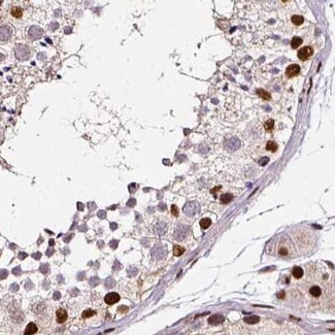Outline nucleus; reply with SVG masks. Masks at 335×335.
I'll use <instances>...</instances> for the list:
<instances>
[{
    "mask_svg": "<svg viewBox=\"0 0 335 335\" xmlns=\"http://www.w3.org/2000/svg\"><path fill=\"white\" fill-rule=\"evenodd\" d=\"M292 244L287 238H280V244L276 246V253L280 257H289L292 253Z\"/></svg>",
    "mask_w": 335,
    "mask_h": 335,
    "instance_id": "obj_1",
    "label": "nucleus"
},
{
    "mask_svg": "<svg viewBox=\"0 0 335 335\" xmlns=\"http://www.w3.org/2000/svg\"><path fill=\"white\" fill-rule=\"evenodd\" d=\"M199 211H200V205L199 203L195 202V201L188 202L187 204L184 206V213H185V215H188V217H194V215H197Z\"/></svg>",
    "mask_w": 335,
    "mask_h": 335,
    "instance_id": "obj_2",
    "label": "nucleus"
},
{
    "mask_svg": "<svg viewBox=\"0 0 335 335\" xmlns=\"http://www.w3.org/2000/svg\"><path fill=\"white\" fill-rule=\"evenodd\" d=\"M14 55L19 60H27L30 57V49L27 45H18L14 49Z\"/></svg>",
    "mask_w": 335,
    "mask_h": 335,
    "instance_id": "obj_3",
    "label": "nucleus"
},
{
    "mask_svg": "<svg viewBox=\"0 0 335 335\" xmlns=\"http://www.w3.org/2000/svg\"><path fill=\"white\" fill-rule=\"evenodd\" d=\"M190 231V228L186 225H179L177 227L174 231V239L177 240V241H181V240L185 239L188 236Z\"/></svg>",
    "mask_w": 335,
    "mask_h": 335,
    "instance_id": "obj_4",
    "label": "nucleus"
},
{
    "mask_svg": "<svg viewBox=\"0 0 335 335\" xmlns=\"http://www.w3.org/2000/svg\"><path fill=\"white\" fill-rule=\"evenodd\" d=\"M43 30L38 26H31L28 31V37L31 40H38L43 37Z\"/></svg>",
    "mask_w": 335,
    "mask_h": 335,
    "instance_id": "obj_5",
    "label": "nucleus"
},
{
    "mask_svg": "<svg viewBox=\"0 0 335 335\" xmlns=\"http://www.w3.org/2000/svg\"><path fill=\"white\" fill-rule=\"evenodd\" d=\"M313 55V49L311 47H303L298 51V58L301 61H306Z\"/></svg>",
    "mask_w": 335,
    "mask_h": 335,
    "instance_id": "obj_6",
    "label": "nucleus"
},
{
    "mask_svg": "<svg viewBox=\"0 0 335 335\" xmlns=\"http://www.w3.org/2000/svg\"><path fill=\"white\" fill-rule=\"evenodd\" d=\"M12 35V29L7 25L0 26V41H7Z\"/></svg>",
    "mask_w": 335,
    "mask_h": 335,
    "instance_id": "obj_7",
    "label": "nucleus"
},
{
    "mask_svg": "<svg viewBox=\"0 0 335 335\" xmlns=\"http://www.w3.org/2000/svg\"><path fill=\"white\" fill-rule=\"evenodd\" d=\"M166 253H167L166 249H165V246H156L152 251L153 257H154L155 259H157V260L162 259L163 257L166 255Z\"/></svg>",
    "mask_w": 335,
    "mask_h": 335,
    "instance_id": "obj_8",
    "label": "nucleus"
},
{
    "mask_svg": "<svg viewBox=\"0 0 335 335\" xmlns=\"http://www.w3.org/2000/svg\"><path fill=\"white\" fill-rule=\"evenodd\" d=\"M119 300H120V296H119L118 293H115V292L108 293V294L105 296V298H104L105 303L106 304H110V305L115 304V303H117Z\"/></svg>",
    "mask_w": 335,
    "mask_h": 335,
    "instance_id": "obj_9",
    "label": "nucleus"
},
{
    "mask_svg": "<svg viewBox=\"0 0 335 335\" xmlns=\"http://www.w3.org/2000/svg\"><path fill=\"white\" fill-rule=\"evenodd\" d=\"M299 71H300V67H299V65H297V64H292V65H290L288 68L286 69V74H287V76H289V77H294L298 74Z\"/></svg>",
    "mask_w": 335,
    "mask_h": 335,
    "instance_id": "obj_10",
    "label": "nucleus"
},
{
    "mask_svg": "<svg viewBox=\"0 0 335 335\" xmlns=\"http://www.w3.org/2000/svg\"><path fill=\"white\" fill-rule=\"evenodd\" d=\"M224 320H225L224 316H222V315H213V316H210V317H209L208 323L210 324V325H220V324L223 323Z\"/></svg>",
    "mask_w": 335,
    "mask_h": 335,
    "instance_id": "obj_11",
    "label": "nucleus"
},
{
    "mask_svg": "<svg viewBox=\"0 0 335 335\" xmlns=\"http://www.w3.org/2000/svg\"><path fill=\"white\" fill-rule=\"evenodd\" d=\"M56 317H57V322L61 324V323H64V322L66 321L68 316H67V313H66L65 309L59 308L57 311V313H56Z\"/></svg>",
    "mask_w": 335,
    "mask_h": 335,
    "instance_id": "obj_12",
    "label": "nucleus"
},
{
    "mask_svg": "<svg viewBox=\"0 0 335 335\" xmlns=\"http://www.w3.org/2000/svg\"><path fill=\"white\" fill-rule=\"evenodd\" d=\"M37 332V327L34 323H30L27 325L26 329H25L24 335H33Z\"/></svg>",
    "mask_w": 335,
    "mask_h": 335,
    "instance_id": "obj_13",
    "label": "nucleus"
},
{
    "mask_svg": "<svg viewBox=\"0 0 335 335\" xmlns=\"http://www.w3.org/2000/svg\"><path fill=\"white\" fill-rule=\"evenodd\" d=\"M10 14H12L14 18L16 19H20L22 18L23 16V9L19 6H14V7L10 9Z\"/></svg>",
    "mask_w": 335,
    "mask_h": 335,
    "instance_id": "obj_14",
    "label": "nucleus"
},
{
    "mask_svg": "<svg viewBox=\"0 0 335 335\" xmlns=\"http://www.w3.org/2000/svg\"><path fill=\"white\" fill-rule=\"evenodd\" d=\"M292 273L295 278H301L303 276V274H304V271H303V269L301 267L295 266L292 270Z\"/></svg>",
    "mask_w": 335,
    "mask_h": 335,
    "instance_id": "obj_15",
    "label": "nucleus"
},
{
    "mask_svg": "<svg viewBox=\"0 0 335 335\" xmlns=\"http://www.w3.org/2000/svg\"><path fill=\"white\" fill-rule=\"evenodd\" d=\"M166 230H167V227L166 225H165V223H163V222H159L156 225V232L158 234H160V235L164 234L165 232H166Z\"/></svg>",
    "mask_w": 335,
    "mask_h": 335,
    "instance_id": "obj_16",
    "label": "nucleus"
},
{
    "mask_svg": "<svg viewBox=\"0 0 335 335\" xmlns=\"http://www.w3.org/2000/svg\"><path fill=\"white\" fill-rule=\"evenodd\" d=\"M309 293H311V294L313 295V297H319V296H321V294H322V290H321V288H320V287L313 286V287H311V290H309Z\"/></svg>",
    "mask_w": 335,
    "mask_h": 335,
    "instance_id": "obj_17",
    "label": "nucleus"
},
{
    "mask_svg": "<svg viewBox=\"0 0 335 335\" xmlns=\"http://www.w3.org/2000/svg\"><path fill=\"white\" fill-rule=\"evenodd\" d=\"M292 22H293V24L296 25V26H300V25L302 24L303 22H304V19H303L302 16L296 14V16H293L292 17Z\"/></svg>",
    "mask_w": 335,
    "mask_h": 335,
    "instance_id": "obj_18",
    "label": "nucleus"
},
{
    "mask_svg": "<svg viewBox=\"0 0 335 335\" xmlns=\"http://www.w3.org/2000/svg\"><path fill=\"white\" fill-rule=\"evenodd\" d=\"M302 45V39L300 38V37H293L292 38V41H291V45H292L293 49H297L298 47H300V45Z\"/></svg>",
    "mask_w": 335,
    "mask_h": 335,
    "instance_id": "obj_19",
    "label": "nucleus"
},
{
    "mask_svg": "<svg viewBox=\"0 0 335 335\" xmlns=\"http://www.w3.org/2000/svg\"><path fill=\"white\" fill-rule=\"evenodd\" d=\"M199 224H200V227L202 228V229H207V228L211 225V220L208 219V218H203V219L200 221Z\"/></svg>",
    "mask_w": 335,
    "mask_h": 335,
    "instance_id": "obj_20",
    "label": "nucleus"
},
{
    "mask_svg": "<svg viewBox=\"0 0 335 335\" xmlns=\"http://www.w3.org/2000/svg\"><path fill=\"white\" fill-rule=\"evenodd\" d=\"M260 321V318L257 316H250V317L244 318V322L248 324H256Z\"/></svg>",
    "mask_w": 335,
    "mask_h": 335,
    "instance_id": "obj_21",
    "label": "nucleus"
},
{
    "mask_svg": "<svg viewBox=\"0 0 335 335\" xmlns=\"http://www.w3.org/2000/svg\"><path fill=\"white\" fill-rule=\"evenodd\" d=\"M184 253H185V249H184L183 246H174V248H173V255H174V256H177V257L182 256Z\"/></svg>",
    "mask_w": 335,
    "mask_h": 335,
    "instance_id": "obj_22",
    "label": "nucleus"
},
{
    "mask_svg": "<svg viewBox=\"0 0 335 335\" xmlns=\"http://www.w3.org/2000/svg\"><path fill=\"white\" fill-rule=\"evenodd\" d=\"M266 150L270 151V152H275L277 150V144L274 141H268L266 144Z\"/></svg>",
    "mask_w": 335,
    "mask_h": 335,
    "instance_id": "obj_23",
    "label": "nucleus"
},
{
    "mask_svg": "<svg viewBox=\"0 0 335 335\" xmlns=\"http://www.w3.org/2000/svg\"><path fill=\"white\" fill-rule=\"evenodd\" d=\"M273 126H274V121L271 120V119L267 120L266 122H265V124H264L265 129H266V131H268V132L272 131V129H273Z\"/></svg>",
    "mask_w": 335,
    "mask_h": 335,
    "instance_id": "obj_24",
    "label": "nucleus"
},
{
    "mask_svg": "<svg viewBox=\"0 0 335 335\" xmlns=\"http://www.w3.org/2000/svg\"><path fill=\"white\" fill-rule=\"evenodd\" d=\"M232 195L231 194H223V195H222V197H221V201H222V203H224V204H227V203H229L230 201L232 200Z\"/></svg>",
    "mask_w": 335,
    "mask_h": 335,
    "instance_id": "obj_25",
    "label": "nucleus"
},
{
    "mask_svg": "<svg viewBox=\"0 0 335 335\" xmlns=\"http://www.w3.org/2000/svg\"><path fill=\"white\" fill-rule=\"evenodd\" d=\"M257 93L259 94V95L261 96V97L263 98V99H265V100H270V94L268 93V92H266V91H264V90H258V91H257Z\"/></svg>",
    "mask_w": 335,
    "mask_h": 335,
    "instance_id": "obj_26",
    "label": "nucleus"
},
{
    "mask_svg": "<svg viewBox=\"0 0 335 335\" xmlns=\"http://www.w3.org/2000/svg\"><path fill=\"white\" fill-rule=\"evenodd\" d=\"M95 315V311H92V309H87V311H85L83 313V318H90V317H92V316H94Z\"/></svg>",
    "mask_w": 335,
    "mask_h": 335,
    "instance_id": "obj_27",
    "label": "nucleus"
},
{
    "mask_svg": "<svg viewBox=\"0 0 335 335\" xmlns=\"http://www.w3.org/2000/svg\"><path fill=\"white\" fill-rule=\"evenodd\" d=\"M171 213H172L174 217H179V208H177V205H172V206H171Z\"/></svg>",
    "mask_w": 335,
    "mask_h": 335,
    "instance_id": "obj_28",
    "label": "nucleus"
},
{
    "mask_svg": "<svg viewBox=\"0 0 335 335\" xmlns=\"http://www.w3.org/2000/svg\"><path fill=\"white\" fill-rule=\"evenodd\" d=\"M40 270H41V272H43V273H47V272L49 271V265L43 264V266L40 267Z\"/></svg>",
    "mask_w": 335,
    "mask_h": 335,
    "instance_id": "obj_29",
    "label": "nucleus"
},
{
    "mask_svg": "<svg viewBox=\"0 0 335 335\" xmlns=\"http://www.w3.org/2000/svg\"><path fill=\"white\" fill-rule=\"evenodd\" d=\"M7 276V271L6 270H0V278H5Z\"/></svg>",
    "mask_w": 335,
    "mask_h": 335,
    "instance_id": "obj_30",
    "label": "nucleus"
},
{
    "mask_svg": "<svg viewBox=\"0 0 335 335\" xmlns=\"http://www.w3.org/2000/svg\"><path fill=\"white\" fill-rule=\"evenodd\" d=\"M268 161H269V158H267V157H265V158L261 159V160L259 161V164H260V165H265V164H266V163L268 162Z\"/></svg>",
    "mask_w": 335,
    "mask_h": 335,
    "instance_id": "obj_31",
    "label": "nucleus"
},
{
    "mask_svg": "<svg viewBox=\"0 0 335 335\" xmlns=\"http://www.w3.org/2000/svg\"><path fill=\"white\" fill-rule=\"evenodd\" d=\"M58 27H59V24H58V23H53V24L50 26V29H51L52 31H55L56 29H58Z\"/></svg>",
    "mask_w": 335,
    "mask_h": 335,
    "instance_id": "obj_32",
    "label": "nucleus"
},
{
    "mask_svg": "<svg viewBox=\"0 0 335 335\" xmlns=\"http://www.w3.org/2000/svg\"><path fill=\"white\" fill-rule=\"evenodd\" d=\"M135 184H132V185L129 186V191L131 192V193H133V192H135V189H134V187H135Z\"/></svg>",
    "mask_w": 335,
    "mask_h": 335,
    "instance_id": "obj_33",
    "label": "nucleus"
},
{
    "mask_svg": "<svg viewBox=\"0 0 335 335\" xmlns=\"http://www.w3.org/2000/svg\"><path fill=\"white\" fill-rule=\"evenodd\" d=\"M134 204H135V200L134 199H131L128 201V205L129 206H134Z\"/></svg>",
    "mask_w": 335,
    "mask_h": 335,
    "instance_id": "obj_34",
    "label": "nucleus"
},
{
    "mask_svg": "<svg viewBox=\"0 0 335 335\" xmlns=\"http://www.w3.org/2000/svg\"><path fill=\"white\" fill-rule=\"evenodd\" d=\"M127 311H128V308H127L126 306H121L120 308H119V311H125V313H126Z\"/></svg>",
    "mask_w": 335,
    "mask_h": 335,
    "instance_id": "obj_35",
    "label": "nucleus"
},
{
    "mask_svg": "<svg viewBox=\"0 0 335 335\" xmlns=\"http://www.w3.org/2000/svg\"><path fill=\"white\" fill-rule=\"evenodd\" d=\"M59 298H60V293H58V292L54 293V299L57 300V299H59Z\"/></svg>",
    "mask_w": 335,
    "mask_h": 335,
    "instance_id": "obj_36",
    "label": "nucleus"
},
{
    "mask_svg": "<svg viewBox=\"0 0 335 335\" xmlns=\"http://www.w3.org/2000/svg\"><path fill=\"white\" fill-rule=\"evenodd\" d=\"M98 217H99V218L105 217V213H103V211H99V213H98Z\"/></svg>",
    "mask_w": 335,
    "mask_h": 335,
    "instance_id": "obj_37",
    "label": "nucleus"
},
{
    "mask_svg": "<svg viewBox=\"0 0 335 335\" xmlns=\"http://www.w3.org/2000/svg\"><path fill=\"white\" fill-rule=\"evenodd\" d=\"M26 256H27V255L25 254V253H21V254H20V259H24Z\"/></svg>",
    "mask_w": 335,
    "mask_h": 335,
    "instance_id": "obj_38",
    "label": "nucleus"
},
{
    "mask_svg": "<svg viewBox=\"0 0 335 335\" xmlns=\"http://www.w3.org/2000/svg\"><path fill=\"white\" fill-rule=\"evenodd\" d=\"M77 205H79V206H77V207H79V209H81V210H83V208H84L83 204H81V203H79V204H77Z\"/></svg>",
    "mask_w": 335,
    "mask_h": 335,
    "instance_id": "obj_39",
    "label": "nucleus"
},
{
    "mask_svg": "<svg viewBox=\"0 0 335 335\" xmlns=\"http://www.w3.org/2000/svg\"><path fill=\"white\" fill-rule=\"evenodd\" d=\"M3 58H4V56L2 55V54H0V60H2V59H3Z\"/></svg>",
    "mask_w": 335,
    "mask_h": 335,
    "instance_id": "obj_40",
    "label": "nucleus"
},
{
    "mask_svg": "<svg viewBox=\"0 0 335 335\" xmlns=\"http://www.w3.org/2000/svg\"><path fill=\"white\" fill-rule=\"evenodd\" d=\"M1 4H2V1H0V5H1Z\"/></svg>",
    "mask_w": 335,
    "mask_h": 335,
    "instance_id": "obj_41",
    "label": "nucleus"
}]
</instances>
